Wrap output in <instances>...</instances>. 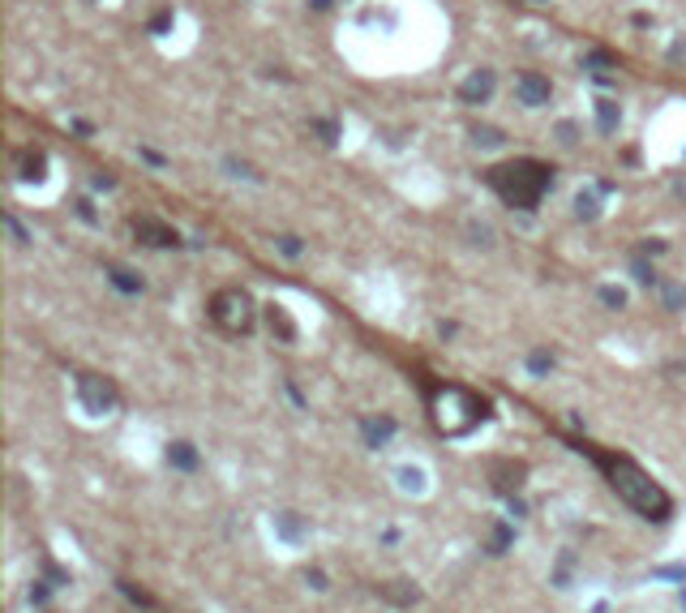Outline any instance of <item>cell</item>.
I'll return each mask as SVG.
<instances>
[{"label": "cell", "mask_w": 686, "mask_h": 613, "mask_svg": "<svg viewBox=\"0 0 686 613\" xmlns=\"http://www.w3.org/2000/svg\"><path fill=\"white\" fill-rule=\"evenodd\" d=\"M579 451H588V459L605 472V480H609V489L626 502L630 511H639L644 519H656V523H665L669 515H673V497L635 463V459H626V455H613V451H592V446H579Z\"/></svg>", "instance_id": "6da1fadb"}, {"label": "cell", "mask_w": 686, "mask_h": 613, "mask_svg": "<svg viewBox=\"0 0 686 613\" xmlns=\"http://www.w3.org/2000/svg\"><path fill=\"white\" fill-rule=\"evenodd\" d=\"M425 390V412H429V425L442 433V437H467L477 425L489 420V399L467 390L459 382H420Z\"/></svg>", "instance_id": "7a4b0ae2"}, {"label": "cell", "mask_w": 686, "mask_h": 613, "mask_svg": "<svg viewBox=\"0 0 686 613\" xmlns=\"http://www.w3.org/2000/svg\"><path fill=\"white\" fill-rule=\"evenodd\" d=\"M485 185L515 210H537L553 185V167L541 159H506L485 172Z\"/></svg>", "instance_id": "3957f363"}, {"label": "cell", "mask_w": 686, "mask_h": 613, "mask_svg": "<svg viewBox=\"0 0 686 613\" xmlns=\"http://www.w3.org/2000/svg\"><path fill=\"white\" fill-rule=\"evenodd\" d=\"M206 313H210V322H215L223 334H249L253 322H257V305H253V296L245 288H219L215 296H210Z\"/></svg>", "instance_id": "277c9868"}, {"label": "cell", "mask_w": 686, "mask_h": 613, "mask_svg": "<svg viewBox=\"0 0 686 613\" xmlns=\"http://www.w3.org/2000/svg\"><path fill=\"white\" fill-rule=\"evenodd\" d=\"M78 403L90 416H112L116 403H121V390L108 377H99V373H78Z\"/></svg>", "instance_id": "5b68a950"}, {"label": "cell", "mask_w": 686, "mask_h": 613, "mask_svg": "<svg viewBox=\"0 0 686 613\" xmlns=\"http://www.w3.org/2000/svg\"><path fill=\"white\" fill-rule=\"evenodd\" d=\"M129 228H133V236H137L142 245H150V249H176V245H180V232L172 228V223H164V219L133 214V219H129Z\"/></svg>", "instance_id": "8992f818"}, {"label": "cell", "mask_w": 686, "mask_h": 613, "mask_svg": "<svg viewBox=\"0 0 686 613\" xmlns=\"http://www.w3.org/2000/svg\"><path fill=\"white\" fill-rule=\"evenodd\" d=\"M515 95H519L523 107H545L549 95H553V86H549V78H541V73H519V78H515Z\"/></svg>", "instance_id": "52a82bcc"}, {"label": "cell", "mask_w": 686, "mask_h": 613, "mask_svg": "<svg viewBox=\"0 0 686 613\" xmlns=\"http://www.w3.org/2000/svg\"><path fill=\"white\" fill-rule=\"evenodd\" d=\"M489 476H494V489H498V493L515 497V493L523 489V476H527V468H523V463H510V459H502V463H494V468H489Z\"/></svg>", "instance_id": "ba28073f"}, {"label": "cell", "mask_w": 686, "mask_h": 613, "mask_svg": "<svg viewBox=\"0 0 686 613\" xmlns=\"http://www.w3.org/2000/svg\"><path fill=\"white\" fill-rule=\"evenodd\" d=\"M13 167H18V181H26V185L35 181V185H39V181L47 176V154H43V150H35V146H26V150H18Z\"/></svg>", "instance_id": "9c48e42d"}, {"label": "cell", "mask_w": 686, "mask_h": 613, "mask_svg": "<svg viewBox=\"0 0 686 613\" xmlns=\"http://www.w3.org/2000/svg\"><path fill=\"white\" fill-rule=\"evenodd\" d=\"M489 95H494V69H477V73L459 86V99L463 103H489Z\"/></svg>", "instance_id": "30bf717a"}, {"label": "cell", "mask_w": 686, "mask_h": 613, "mask_svg": "<svg viewBox=\"0 0 686 613\" xmlns=\"http://www.w3.org/2000/svg\"><path fill=\"white\" fill-rule=\"evenodd\" d=\"M360 433H365V446H374V451H378V446H386V442L395 437V420H391V416L365 420V425H360Z\"/></svg>", "instance_id": "8fae6325"}, {"label": "cell", "mask_w": 686, "mask_h": 613, "mask_svg": "<svg viewBox=\"0 0 686 613\" xmlns=\"http://www.w3.org/2000/svg\"><path fill=\"white\" fill-rule=\"evenodd\" d=\"M168 463L176 472H197V446L193 442H168Z\"/></svg>", "instance_id": "7c38bea8"}, {"label": "cell", "mask_w": 686, "mask_h": 613, "mask_svg": "<svg viewBox=\"0 0 686 613\" xmlns=\"http://www.w3.org/2000/svg\"><path fill=\"white\" fill-rule=\"evenodd\" d=\"M267 326H271V334H279L283 344H292V339H296V322L288 317V309H283V305H267Z\"/></svg>", "instance_id": "4fadbf2b"}, {"label": "cell", "mask_w": 686, "mask_h": 613, "mask_svg": "<svg viewBox=\"0 0 686 613\" xmlns=\"http://www.w3.org/2000/svg\"><path fill=\"white\" fill-rule=\"evenodd\" d=\"M596 125H601V133H613L618 125H622V107L613 103V99H596Z\"/></svg>", "instance_id": "5bb4252c"}, {"label": "cell", "mask_w": 686, "mask_h": 613, "mask_svg": "<svg viewBox=\"0 0 686 613\" xmlns=\"http://www.w3.org/2000/svg\"><path fill=\"white\" fill-rule=\"evenodd\" d=\"M382 596L395 600V605H416V600H420V592H416L408 579H391V583H382Z\"/></svg>", "instance_id": "9a60e30c"}, {"label": "cell", "mask_w": 686, "mask_h": 613, "mask_svg": "<svg viewBox=\"0 0 686 613\" xmlns=\"http://www.w3.org/2000/svg\"><path fill=\"white\" fill-rule=\"evenodd\" d=\"M108 279H112V288H121V292H142V279L133 274V270H125V266H108Z\"/></svg>", "instance_id": "2e32d148"}, {"label": "cell", "mask_w": 686, "mask_h": 613, "mask_svg": "<svg viewBox=\"0 0 686 613\" xmlns=\"http://www.w3.org/2000/svg\"><path fill=\"white\" fill-rule=\"evenodd\" d=\"M575 210H579V219H596V214H601L596 193H592V189H588V193H579V198H575Z\"/></svg>", "instance_id": "e0dca14e"}, {"label": "cell", "mask_w": 686, "mask_h": 613, "mask_svg": "<svg viewBox=\"0 0 686 613\" xmlns=\"http://www.w3.org/2000/svg\"><path fill=\"white\" fill-rule=\"evenodd\" d=\"M275 528H279V532H283L288 540H300V532H305V528H300V519H296L292 511H283V515H275Z\"/></svg>", "instance_id": "ac0fdd59"}, {"label": "cell", "mask_w": 686, "mask_h": 613, "mask_svg": "<svg viewBox=\"0 0 686 613\" xmlns=\"http://www.w3.org/2000/svg\"><path fill=\"white\" fill-rule=\"evenodd\" d=\"M399 489H408V493H420V489H425V476H420V468H403V472H399Z\"/></svg>", "instance_id": "d6986e66"}, {"label": "cell", "mask_w": 686, "mask_h": 613, "mask_svg": "<svg viewBox=\"0 0 686 613\" xmlns=\"http://www.w3.org/2000/svg\"><path fill=\"white\" fill-rule=\"evenodd\" d=\"M510 536H515L510 523H498V528H494V540H489V553H506V549H510Z\"/></svg>", "instance_id": "ffe728a7"}, {"label": "cell", "mask_w": 686, "mask_h": 613, "mask_svg": "<svg viewBox=\"0 0 686 613\" xmlns=\"http://www.w3.org/2000/svg\"><path fill=\"white\" fill-rule=\"evenodd\" d=\"M661 296H665V305H669V309H686V288L665 284V288H661Z\"/></svg>", "instance_id": "44dd1931"}, {"label": "cell", "mask_w": 686, "mask_h": 613, "mask_svg": "<svg viewBox=\"0 0 686 613\" xmlns=\"http://www.w3.org/2000/svg\"><path fill=\"white\" fill-rule=\"evenodd\" d=\"M527 369H532V373L541 377V373H549V369H553V356H549V352H532V356H527Z\"/></svg>", "instance_id": "7402d4cb"}, {"label": "cell", "mask_w": 686, "mask_h": 613, "mask_svg": "<svg viewBox=\"0 0 686 613\" xmlns=\"http://www.w3.org/2000/svg\"><path fill=\"white\" fill-rule=\"evenodd\" d=\"M313 129L322 133V142H326V146H335V142H339V125H335V121H313Z\"/></svg>", "instance_id": "603a6c76"}, {"label": "cell", "mask_w": 686, "mask_h": 613, "mask_svg": "<svg viewBox=\"0 0 686 613\" xmlns=\"http://www.w3.org/2000/svg\"><path fill=\"white\" fill-rule=\"evenodd\" d=\"M635 279H639V284H644V288H656V270H652V266H648L644 257L635 262Z\"/></svg>", "instance_id": "cb8c5ba5"}, {"label": "cell", "mask_w": 686, "mask_h": 613, "mask_svg": "<svg viewBox=\"0 0 686 613\" xmlns=\"http://www.w3.org/2000/svg\"><path fill=\"white\" fill-rule=\"evenodd\" d=\"M601 301H605L609 309H622V305H626V292H622V288H601Z\"/></svg>", "instance_id": "d4e9b609"}, {"label": "cell", "mask_w": 686, "mask_h": 613, "mask_svg": "<svg viewBox=\"0 0 686 613\" xmlns=\"http://www.w3.org/2000/svg\"><path fill=\"white\" fill-rule=\"evenodd\" d=\"M5 228H9V232H13V241H18V245H30V232H26V228H22V223H18V219H13V214H9V219H5Z\"/></svg>", "instance_id": "484cf974"}, {"label": "cell", "mask_w": 686, "mask_h": 613, "mask_svg": "<svg viewBox=\"0 0 686 613\" xmlns=\"http://www.w3.org/2000/svg\"><path fill=\"white\" fill-rule=\"evenodd\" d=\"M472 138H477V146H498V142H502V133H498V129H477Z\"/></svg>", "instance_id": "4316f807"}, {"label": "cell", "mask_w": 686, "mask_h": 613, "mask_svg": "<svg viewBox=\"0 0 686 613\" xmlns=\"http://www.w3.org/2000/svg\"><path fill=\"white\" fill-rule=\"evenodd\" d=\"M279 249H283L288 257H300V249H305V245H300V236H279Z\"/></svg>", "instance_id": "83f0119b"}, {"label": "cell", "mask_w": 686, "mask_h": 613, "mask_svg": "<svg viewBox=\"0 0 686 613\" xmlns=\"http://www.w3.org/2000/svg\"><path fill=\"white\" fill-rule=\"evenodd\" d=\"M121 592H125V596H129L133 605H150V596H142V592H137L133 583H125V579H121Z\"/></svg>", "instance_id": "f1b7e54d"}, {"label": "cell", "mask_w": 686, "mask_h": 613, "mask_svg": "<svg viewBox=\"0 0 686 613\" xmlns=\"http://www.w3.org/2000/svg\"><path fill=\"white\" fill-rule=\"evenodd\" d=\"M78 214H82L86 223H94V206H90V198H78Z\"/></svg>", "instance_id": "f546056e"}, {"label": "cell", "mask_w": 686, "mask_h": 613, "mask_svg": "<svg viewBox=\"0 0 686 613\" xmlns=\"http://www.w3.org/2000/svg\"><path fill=\"white\" fill-rule=\"evenodd\" d=\"M305 579H309V588H318V592H326V575H322V571H309Z\"/></svg>", "instance_id": "4dcf8cb0"}, {"label": "cell", "mask_w": 686, "mask_h": 613, "mask_svg": "<svg viewBox=\"0 0 686 613\" xmlns=\"http://www.w3.org/2000/svg\"><path fill=\"white\" fill-rule=\"evenodd\" d=\"M168 26H172V13H159V18L150 22V30H154V35H159V30H168Z\"/></svg>", "instance_id": "1f68e13d"}, {"label": "cell", "mask_w": 686, "mask_h": 613, "mask_svg": "<svg viewBox=\"0 0 686 613\" xmlns=\"http://www.w3.org/2000/svg\"><path fill=\"white\" fill-rule=\"evenodd\" d=\"M558 133H562V146H575V125H562Z\"/></svg>", "instance_id": "d6a6232c"}]
</instances>
